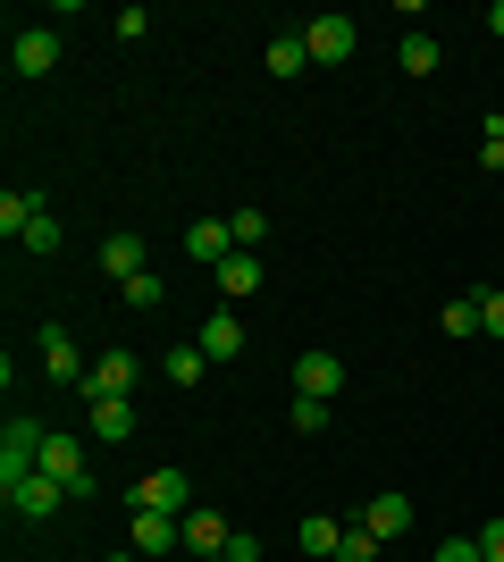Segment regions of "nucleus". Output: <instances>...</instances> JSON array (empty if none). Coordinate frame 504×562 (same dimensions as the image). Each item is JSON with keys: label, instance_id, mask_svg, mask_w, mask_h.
Returning <instances> with one entry per match:
<instances>
[{"label": "nucleus", "instance_id": "32", "mask_svg": "<svg viewBox=\"0 0 504 562\" xmlns=\"http://www.w3.org/2000/svg\"><path fill=\"white\" fill-rule=\"evenodd\" d=\"M429 562H480V538H446V546H437Z\"/></svg>", "mask_w": 504, "mask_h": 562}, {"label": "nucleus", "instance_id": "1", "mask_svg": "<svg viewBox=\"0 0 504 562\" xmlns=\"http://www.w3.org/2000/svg\"><path fill=\"white\" fill-rule=\"evenodd\" d=\"M43 437H51L43 420H9L0 428V487H25V479L43 470Z\"/></svg>", "mask_w": 504, "mask_h": 562}, {"label": "nucleus", "instance_id": "26", "mask_svg": "<svg viewBox=\"0 0 504 562\" xmlns=\"http://www.w3.org/2000/svg\"><path fill=\"white\" fill-rule=\"evenodd\" d=\"M119 303H126V311H152V303H160V269H144V278H126V285H119Z\"/></svg>", "mask_w": 504, "mask_h": 562}, {"label": "nucleus", "instance_id": "19", "mask_svg": "<svg viewBox=\"0 0 504 562\" xmlns=\"http://www.w3.org/2000/svg\"><path fill=\"white\" fill-rule=\"evenodd\" d=\"M395 59H404V76H437V68H446L437 34H404V43H395Z\"/></svg>", "mask_w": 504, "mask_h": 562}, {"label": "nucleus", "instance_id": "34", "mask_svg": "<svg viewBox=\"0 0 504 562\" xmlns=\"http://www.w3.org/2000/svg\"><path fill=\"white\" fill-rule=\"evenodd\" d=\"M227 562H261V538H244V529H236V538H227Z\"/></svg>", "mask_w": 504, "mask_h": 562}, {"label": "nucleus", "instance_id": "15", "mask_svg": "<svg viewBox=\"0 0 504 562\" xmlns=\"http://www.w3.org/2000/svg\"><path fill=\"white\" fill-rule=\"evenodd\" d=\"M85 420H93V437H135V395H101V403H85Z\"/></svg>", "mask_w": 504, "mask_h": 562}, {"label": "nucleus", "instance_id": "29", "mask_svg": "<svg viewBox=\"0 0 504 562\" xmlns=\"http://www.w3.org/2000/svg\"><path fill=\"white\" fill-rule=\"evenodd\" d=\"M110 34H119V43H144V34H152V9H119V18H110Z\"/></svg>", "mask_w": 504, "mask_h": 562}, {"label": "nucleus", "instance_id": "35", "mask_svg": "<svg viewBox=\"0 0 504 562\" xmlns=\"http://www.w3.org/2000/svg\"><path fill=\"white\" fill-rule=\"evenodd\" d=\"M488 34H496V43H504V0H496V9H488Z\"/></svg>", "mask_w": 504, "mask_h": 562}, {"label": "nucleus", "instance_id": "30", "mask_svg": "<svg viewBox=\"0 0 504 562\" xmlns=\"http://www.w3.org/2000/svg\"><path fill=\"white\" fill-rule=\"evenodd\" d=\"M25 252H59V218H51V211L25 227Z\"/></svg>", "mask_w": 504, "mask_h": 562}, {"label": "nucleus", "instance_id": "27", "mask_svg": "<svg viewBox=\"0 0 504 562\" xmlns=\"http://www.w3.org/2000/svg\"><path fill=\"white\" fill-rule=\"evenodd\" d=\"M227 227H236V252H253V244H269V218H261V211H236V218H227Z\"/></svg>", "mask_w": 504, "mask_h": 562}, {"label": "nucleus", "instance_id": "5", "mask_svg": "<svg viewBox=\"0 0 504 562\" xmlns=\"http://www.w3.org/2000/svg\"><path fill=\"white\" fill-rule=\"evenodd\" d=\"M135 378H144V352H101L93 370H85V403H101V395H135Z\"/></svg>", "mask_w": 504, "mask_h": 562}, {"label": "nucleus", "instance_id": "22", "mask_svg": "<svg viewBox=\"0 0 504 562\" xmlns=\"http://www.w3.org/2000/svg\"><path fill=\"white\" fill-rule=\"evenodd\" d=\"M312 68V43H303V34H278V43H269V76H303Z\"/></svg>", "mask_w": 504, "mask_h": 562}, {"label": "nucleus", "instance_id": "4", "mask_svg": "<svg viewBox=\"0 0 504 562\" xmlns=\"http://www.w3.org/2000/svg\"><path fill=\"white\" fill-rule=\"evenodd\" d=\"M43 479H59L68 495H93V470H85V446L51 428V437H43Z\"/></svg>", "mask_w": 504, "mask_h": 562}, {"label": "nucleus", "instance_id": "28", "mask_svg": "<svg viewBox=\"0 0 504 562\" xmlns=\"http://www.w3.org/2000/svg\"><path fill=\"white\" fill-rule=\"evenodd\" d=\"M480 168H488V177H504V117H488V135H480Z\"/></svg>", "mask_w": 504, "mask_h": 562}, {"label": "nucleus", "instance_id": "37", "mask_svg": "<svg viewBox=\"0 0 504 562\" xmlns=\"http://www.w3.org/2000/svg\"><path fill=\"white\" fill-rule=\"evenodd\" d=\"M202 562H227V554H202Z\"/></svg>", "mask_w": 504, "mask_h": 562}, {"label": "nucleus", "instance_id": "12", "mask_svg": "<svg viewBox=\"0 0 504 562\" xmlns=\"http://www.w3.org/2000/svg\"><path fill=\"white\" fill-rule=\"evenodd\" d=\"M59 495H68V487H59V479H43V470H34L25 487H9V513H18V520H51V513H59Z\"/></svg>", "mask_w": 504, "mask_h": 562}, {"label": "nucleus", "instance_id": "20", "mask_svg": "<svg viewBox=\"0 0 504 562\" xmlns=\"http://www.w3.org/2000/svg\"><path fill=\"white\" fill-rule=\"evenodd\" d=\"M437 328H446V336H488V319H480V294H455V303L437 311Z\"/></svg>", "mask_w": 504, "mask_h": 562}, {"label": "nucleus", "instance_id": "21", "mask_svg": "<svg viewBox=\"0 0 504 562\" xmlns=\"http://www.w3.org/2000/svg\"><path fill=\"white\" fill-rule=\"evenodd\" d=\"M219 294H261V260H253V252L219 260Z\"/></svg>", "mask_w": 504, "mask_h": 562}, {"label": "nucleus", "instance_id": "17", "mask_svg": "<svg viewBox=\"0 0 504 562\" xmlns=\"http://www.w3.org/2000/svg\"><path fill=\"white\" fill-rule=\"evenodd\" d=\"M43 211H51L43 193H18V186H9V193H0V235H18V244H25V227H34Z\"/></svg>", "mask_w": 504, "mask_h": 562}, {"label": "nucleus", "instance_id": "16", "mask_svg": "<svg viewBox=\"0 0 504 562\" xmlns=\"http://www.w3.org/2000/svg\"><path fill=\"white\" fill-rule=\"evenodd\" d=\"M193 345L211 352V361H236V352H244V319H236V311H211V319H202V336H193Z\"/></svg>", "mask_w": 504, "mask_h": 562}, {"label": "nucleus", "instance_id": "25", "mask_svg": "<svg viewBox=\"0 0 504 562\" xmlns=\"http://www.w3.org/2000/svg\"><path fill=\"white\" fill-rule=\"evenodd\" d=\"M379 546H387V538H370L361 520H345V546H336V562H379Z\"/></svg>", "mask_w": 504, "mask_h": 562}, {"label": "nucleus", "instance_id": "33", "mask_svg": "<svg viewBox=\"0 0 504 562\" xmlns=\"http://www.w3.org/2000/svg\"><path fill=\"white\" fill-rule=\"evenodd\" d=\"M480 562H504V520H488V529H480Z\"/></svg>", "mask_w": 504, "mask_h": 562}, {"label": "nucleus", "instance_id": "2", "mask_svg": "<svg viewBox=\"0 0 504 562\" xmlns=\"http://www.w3.org/2000/svg\"><path fill=\"white\" fill-rule=\"evenodd\" d=\"M135 513L186 520V513H193V479H186V470H144V479H135Z\"/></svg>", "mask_w": 504, "mask_h": 562}, {"label": "nucleus", "instance_id": "36", "mask_svg": "<svg viewBox=\"0 0 504 562\" xmlns=\"http://www.w3.org/2000/svg\"><path fill=\"white\" fill-rule=\"evenodd\" d=\"M110 562H144V554H135V546H126V554H110Z\"/></svg>", "mask_w": 504, "mask_h": 562}, {"label": "nucleus", "instance_id": "18", "mask_svg": "<svg viewBox=\"0 0 504 562\" xmlns=\"http://www.w3.org/2000/svg\"><path fill=\"white\" fill-rule=\"evenodd\" d=\"M160 370H168V386H202L211 352H202V345H168V352H160Z\"/></svg>", "mask_w": 504, "mask_h": 562}, {"label": "nucleus", "instance_id": "24", "mask_svg": "<svg viewBox=\"0 0 504 562\" xmlns=\"http://www.w3.org/2000/svg\"><path fill=\"white\" fill-rule=\"evenodd\" d=\"M287 428L320 437V428H328V395H294V403H287Z\"/></svg>", "mask_w": 504, "mask_h": 562}, {"label": "nucleus", "instance_id": "8", "mask_svg": "<svg viewBox=\"0 0 504 562\" xmlns=\"http://www.w3.org/2000/svg\"><path fill=\"white\" fill-rule=\"evenodd\" d=\"M186 260H202V269L236 260V227H227V218H193L186 227Z\"/></svg>", "mask_w": 504, "mask_h": 562}, {"label": "nucleus", "instance_id": "31", "mask_svg": "<svg viewBox=\"0 0 504 562\" xmlns=\"http://www.w3.org/2000/svg\"><path fill=\"white\" fill-rule=\"evenodd\" d=\"M480 319H488V336L504 345V294H496V285H480Z\"/></svg>", "mask_w": 504, "mask_h": 562}, {"label": "nucleus", "instance_id": "14", "mask_svg": "<svg viewBox=\"0 0 504 562\" xmlns=\"http://www.w3.org/2000/svg\"><path fill=\"white\" fill-rule=\"evenodd\" d=\"M361 529H370V538H404L412 529V495H370V504H361Z\"/></svg>", "mask_w": 504, "mask_h": 562}, {"label": "nucleus", "instance_id": "11", "mask_svg": "<svg viewBox=\"0 0 504 562\" xmlns=\"http://www.w3.org/2000/svg\"><path fill=\"white\" fill-rule=\"evenodd\" d=\"M177 529H186V554H227V538H236V529H227V520H219L211 504H193V513L177 520Z\"/></svg>", "mask_w": 504, "mask_h": 562}, {"label": "nucleus", "instance_id": "13", "mask_svg": "<svg viewBox=\"0 0 504 562\" xmlns=\"http://www.w3.org/2000/svg\"><path fill=\"white\" fill-rule=\"evenodd\" d=\"M135 554H186V529H177V520L168 513H135Z\"/></svg>", "mask_w": 504, "mask_h": 562}, {"label": "nucleus", "instance_id": "3", "mask_svg": "<svg viewBox=\"0 0 504 562\" xmlns=\"http://www.w3.org/2000/svg\"><path fill=\"white\" fill-rule=\"evenodd\" d=\"M51 68H59V34H51V25H18V43H9V76L34 85V76H51Z\"/></svg>", "mask_w": 504, "mask_h": 562}, {"label": "nucleus", "instance_id": "23", "mask_svg": "<svg viewBox=\"0 0 504 562\" xmlns=\"http://www.w3.org/2000/svg\"><path fill=\"white\" fill-rule=\"evenodd\" d=\"M336 546H345V520H328V513L303 520V554H328L336 562Z\"/></svg>", "mask_w": 504, "mask_h": 562}, {"label": "nucleus", "instance_id": "9", "mask_svg": "<svg viewBox=\"0 0 504 562\" xmlns=\"http://www.w3.org/2000/svg\"><path fill=\"white\" fill-rule=\"evenodd\" d=\"M101 269H110V278H144V269H152V244H144V235H135V227H119V235H110V244H101Z\"/></svg>", "mask_w": 504, "mask_h": 562}, {"label": "nucleus", "instance_id": "10", "mask_svg": "<svg viewBox=\"0 0 504 562\" xmlns=\"http://www.w3.org/2000/svg\"><path fill=\"white\" fill-rule=\"evenodd\" d=\"M336 386H345V361H336V352H303V361H294V395H328L336 403Z\"/></svg>", "mask_w": 504, "mask_h": 562}, {"label": "nucleus", "instance_id": "7", "mask_svg": "<svg viewBox=\"0 0 504 562\" xmlns=\"http://www.w3.org/2000/svg\"><path fill=\"white\" fill-rule=\"evenodd\" d=\"M34 352H43V370L59 378V386H85V352H76V336L59 328V319H51V328L34 336Z\"/></svg>", "mask_w": 504, "mask_h": 562}, {"label": "nucleus", "instance_id": "6", "mask_svg": "<svg viewBox=\"0 0 504 562\" xmlns=\"http://www.w3.org/2000/svg\"><path fill=\"white\" fill-rule=\"evenodd\" d=\"M303 43H312V68H345L354 59V18H312Z\"/></svg>", "mask_w": 504, "mask_h": 562}]
</instances>
